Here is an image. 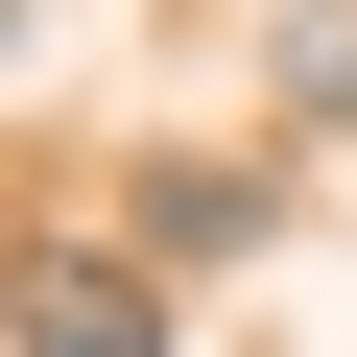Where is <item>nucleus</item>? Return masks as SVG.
<instances>
[{
    "mask_svg": "<svg viewBox=\"0 0 357 357\" xmlns=\"http://www.w3.org/2000/svg\"><path fill=\"white\" fill-rule=\"evenodd\" d=\"M24 357H191L143 238H24Z\"/></svg>",
    "mask_w": 357,
    "mask_h": 357,
    "instance_id": "f257e3e1",
    "label": "nucleus"
},
{
    "mask_svg": "<svg viewBox=\"0 0 357 357\" xmlns=\"http://www.w3.org/2000/svg\"><path fill=\"white\" fill-rule=\"evenodd\" d=\"M119 238L191 286V262H262V238H286V191H262V167H143V215H119Z\"/></svg>",
    "mask_w": 357,
    "mask_h": 357,
    "instance_id": "f03ea898",
    "label": "nucleus"
},
{
    "mask_svg": "<svg viewBox=\"0 0 357 357\" xmlns=\"http://www.w3.org/2000/svg\"><path fill=\"white\" fill-rule=\"evenodd\" d=\"M262 72H286V119H357V0H286Z\"/></svg>",
    "mask_w": 357,
    "mask_h": 357,
    "instance_id": "7ed1b4c3",
    "label": "nucleus"
}]
</instances>
